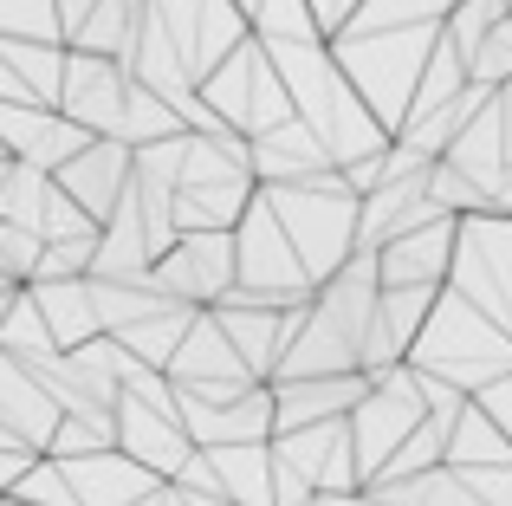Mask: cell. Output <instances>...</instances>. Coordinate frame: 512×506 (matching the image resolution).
<instances>
[{"mask_svg": "<svg viewBox=\"0 0 512 506\" xmlns=\"http://www.w3.org/2000/svg\"><path fill=\"white\" fill-rule=\"evenodd\" d=\"M357 7H363V0H312V13H318V26H325V39L338 33V26H344Z\"/></svg>", "mask_w": 512, "mask_h": 506, "instance_id": "cell-4", "label": "cell"}, {"mask_svg": "<svg viewBox=\"0 0 512 506\" xmlns=\"http://www.w3.org/2000/svg\"><path fill=\"white\" fill-rule=\"evenodd\" d=\"M130 169H137V150H130L124 137H91L85 150L65 156L52 176H59V189L104 228V221L117 215V202L130 195Z\"/></svg>", "mask_w": 512, "mask_h": 506, "instance_id": "cell-2", "label": "cell"}, {"mask_svg": "<svg viewBox=\"0 0 512 506\" xmlns=\"http://www.w3.org/2000/svg\"><path fill=\"white\" fill-rule=\"evenodd\" d=\"M506 13H512V7H506Z\"/></svg>", "mask_w": 512, "mask_h": 506, "instance_id": "cell-5", "label": "cell"}, {"mask_svg": "<svg viewBox=\"0 0 512 506\" xmlns=\"http://www.w3.org/2000/svg\"><path fill=\"white\" fill-rule=\"evenodd\" d=\"M150 279L182 305H214L234 286V241H227V228H188L169 253H156Z\"/></svg>", "mask_w": 512, "mask_h": 506, "instance_id": "cell-1", "label": "cell"}, {"mask_svg": "<svg viewBox=\"0 0 512 506\" xmlns=\"http://www.w3.org/2000/svg\"><path fill=\"white\" fill-rule=\"evenodd\" d=\"M467 78H474V85H487V91H500L506 78H512V13L480 33V46L467 52Z\"/></svg>", "mask_w": 512, "mask_h": 506, "instance_id": "cell-3", "label": "cell"}]
</instances>
